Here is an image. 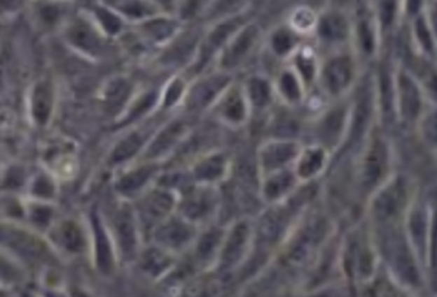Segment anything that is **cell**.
Listing matches in <instances>:
<instances>
[{
    "mask_svg": "<svg viewBox=\"0 0 437 297\" xmlns=\"http://www.w3.org/2000/svg\"><path fill=\"white\" fill-rule=\"evenodd\" d=\"M384 254L389 272L395 282L408 290H417L423 286L421 261L418 259L405 232L396 229V226L382 229Z\"/></svg>",
    "mask_w": 437,
    "mask_h": 297,
    "instance_id": "1",
    "label": "cell"
},
{
    "mask_svg": "<svg viewBox=\"0 0 437 297\" xmlns=\"http://www.w3.org/2000/svg\"><path fill=\"white\" fill-rule=\"evenodd\" d=\"M248 21L249 18L247 17V13L242 10L234 15L218 18L208 30L204 31L199 41L195 58L188 66L193 76H199L207 72L211 63L216 61L230 38Z\"/></svg>",
    "mask_w": 437,
    "mask_h": 297,
    "instance_id": "2",
    "label": "cell"
},
{
    "mask_svg": "<svg viewBox=\"0 0 437 297\" xmlns=\"http://www.w3.org/2000/svg\"><path fill=\"white\" fill-rule=\"evenodd\" d=\"M409 206V186L407 180L394 175L386 178L377 187L370 201V215L382 229L396 226L400 217Z\"/></svg>",
    "mask_w": 437,
    "mask_h": 297,
    "instance_id": "3",
    "label": "cell"
},
{
    "mask_svg": "<svg viewBox=\"0 0 437 297\" xmlns=\"http://www.w3.org/2000/svg\"><path fill=\"white\" fill-rule=\"evenodd\" d=\"M317 81L328 96L340 98L347 94L358 81L355 54L345 49L333 52L319 63Z\"/></svg>",
    "mask_w": 437,
    "mask_h": 297,
    "instance_id": "4",
    "label": "cell"
},
{
    "mask_svg": "<svg viewBox=\"0 0 437 297\" xmlns=\"http://www.w3.org/2000/svg\"><path fill=\"white\" fill-rule=\"evenodd\" d=\"M353 103L349 106L347 129L345 138L347 145H355L362 141L370 129L377 107L376 77L367 73L362 80L356 81Z\"/></svg>",
    "mask_w": 437,
    "mask_h": 297,
    "instance_id": "5",
    "label": "cell"
},
{
    "mask_svg": "<svg viewBox=\"0 0 437 297\" xmlns=\"http://www.w3.org/2000/svg\"><path fill=\"white\" fill-rule=\"evenodd\" d=\"M254 244V222L240 219L226 229L214 268L221 273H230L248 259Z\"/></svg>",
    "mask_w": 437,
    "mask_h": 297,
    "instance_id": "6",
    "label": "cell"
},
{
    "mask_svg": "<svg viewBox=\"0 0 437 297\" xmlns=\"http://www.w3.org/2000/svg\"><path fill=\"white\" fill-rule=\"evenodd\" d=\"M234 81V75L222 69L204 72L188 86L183 98L186 107L190 112L196 113L211 109Z\"/></svg>",
    "mask_w": 437,
    "mask_h": 297,
    "instance_id": "7",
    "label": "cell"
},
{
    "mask_svg": "<svg viewBox=\"0 0 437 297\" xmlns=\"http://www.w3.org/2000/svg\"><path fill=\"white\" fill-rule=\"evenodd\" d=\"M395 115L404 123H415L423 115L424 92L419 80L405 67L398 66L394 72Z\"/></svg>",
    "mask_w": 437,
    "mask_h": 297,
    "instance_id": "8",
    "label": "cell"
},
{
    "mask_svg": "<svg viewBox=\"0 0 437 297\" xmlns=\"http://www.w3.org/2000/svg\"><path fill=\"white\" fill-rule=\"evenodd\" d=\"M262 38V27L258 23L248 21L227 41L226 45L218 54L216 63L217 68L231 72L247 61L254 54Z\"/></svg>",
    "mask_w": 437,
    "mask_h": 297,
    "instance_id": "9",
    "label": "cell"
},
{
    "mask_svg": "<svg viewBox=\"0 0 437 297\" xmlns=\"http://www.w3.org/2000/svg\"><path fill=\"white\" fill-rule=\"evenodd\" d=\"M327 233L328 223L324 218L313 217L303 222L287 242L285 259L296 266L307 263L326 240Z\"/></svg>",
    "mask_w": 437,
    "mask_h": 297,
    "instance_id": "10",
    "label": "cell"
},
{
    "mask_svg": "<svg viewBox=\"0 0 437 297\" xmlns=\"http://www.w3.org/2000/svg\"><path fill=\"white\" fill-rule=\"evenodd\" d=\"M376 252L368 238L356 232L347 237L342 252V269L354 281H370L376 273Z\"/></svg>",
    "mask_w": 437,
    "mask_h": 297,
    "instance_id": "11",
    "label": "cell"
},
{
    "mask_svg": "<svg viewBox=\"0 0 437 297\" xmlns=\"http://www.w3.org/2000/svg\"><path fill=\"white\" fill-rule=\"evenodd\" d=\"M271 205L254 223V242L263 245V247H272L284 238L294 210H299L287 198Z\"/></svg>",
    "mask_w": 437,
    "mask_h": 297,
    "instance_id": "12",
    "label": "cell"
},
{
    "mask_svg": "<svg viewBox=\"0 0 437 297\" xmlns=\"http://www.w3.org/2000/svg\"><path fill=\"white\" fill-rule=\"evenodd\" d=\"M221 205V194L214 184L195 183L188 192L183 194L181 201L182 217L199 226L211 219L217 213Z\"/></svg>",
    "mask_w": 437,
    "mask_h": 297,
    "instance_id": "13",
    "label": "cell"
},
{
    "mask_svg": "<svg viewBox=\"0 0 437 297\" xmlns=\"http://www.w3.org/2000/svg\"><path fill=\"white\" fill-rule=\"evenodd\" d=\"M314 35L321 44L330 48L347 45L353 36V21L345 10L328 8L317 15Z\"/></svg>",
    "mask_w": 437,
    "mask_h": 297,
    "instance_id": "14",
    "label": "cell"
},
{
    "mask_svg": "<svg viewBox=\"0 0 437 297\" xmlns=\"http://www.w3.org/2000/svg\"><path fill=\"white\" fill-rule=\"evenodd\" d=\"M390 164L389 146L381 136L370 138L363 152L359 164V178L364 189L373 190L386 180Z\"/></svg>",
    "mask_w": 437,
    "mask_h": 297,
    "instance_id": "15",
    "label": "cell"
},
{
    "mask_svg": "<svg viewBox=\"0 0 437 297\" xmlns=\"http://www.w3.org/2000/svg\"><path fill=\"white\" fill-rule=\"evenodd\" d=\"M302 146L294 138H273L259 146L256 166L261 177L273 171L291 167Z\"/></svg>",
    "mask_w": 437,
    "mask_h": 297,
    "instance_id": "16",
    "label": "cell"
},
{
    "mask_svg": "<svg viewBox=\"0 0 437 297\" xmlns=\"http://www.w3.org/2000/svg\"><path fill=\"white\" fill-rule=\"evenodd\" d=\"M407 224L405 235L412 245L418 259L421 263H429V246H430L431 219L429 218V209L419 204L408 206L405 212Z\"/></svg>",
    "mask_w": 437,
    "mask_h": 297,
    "instance_id": "17",
    "label": "cell"
},
{
    "mask_svg": "<svg viewBox=\"0 0 437 297\" xmlns=\"http://www.w3.org/2000/svg\"><path fill=\"white\" fill-rule=\"evenodd\" d=\"M211 109H214L221 121L230 126H242L247 122L250 107L242 90V85L234 81Z\"/></svg>",
    "mask_w": 437,
    "mask_h": 297,
    "instance_id": "18",
    "label": "cell"
},
{
    "mask_svg": "<svg viewBox=\"0 0 437 297\" xmlns=\"http://www.w3.org/2000/svg\"><path fill=\"white\" fill-rule=\"evenodd\" d=\"M380 40L381 35L377 27L373 9L372 7H363L359 10L356 22L353 23L352 41L363 57L373 58L378 52Z\"/></svg>",
    "mask_w": 437,
    "mask_h": 297,
    "instance_id": "19",
    "label": "cell"
},
{
    "mask_svg": "<svg viewBox=\"0 0 437 297\" xmlns=\"http://www.w3.org/2000/svg\"><path fill=\"white\" fill-rule=\"evenodd\" d=\"M197 235V226L185 219L183 217H174L165 222L155 232L159 244L171 250H181L193 244Z\"/></svg>",
    "mask_w": 437,
    "mask_h": 297,
    "instance_id": "20",
    "label": "cell"
},
{
    "mask_svg": "<svg viewBox=\"0 0 437 297\" xmlns=\"http://www.w3.org/2000/svg\"><path fill=\"white\" fill-rule=\"evenodd\" d=\"M298 178L291 168H282L261 177V194L268 204L281 203L294 192Z\"/></svg>",
    "mask_w": 437,
    "mask_h": 297,
    "instance_id": "21",
    "label": "cell"
},
{
    "mask_svg": "<svg viewBox=\"0 0 437 297\" xmlns=\"http://www.w3.org/2000/svg\"><path fill=\"white\" fill-rule=\"evenodd\" d=\"M230 160L222 152L205 154L196 160L191 169V175L197 184H214L222 182L230 172Z\"/></svg>",
    "mask_w": 437,
    "mask_h": 297,
    "instance_id": "22",
    "label": "cell"
},
{
    "mask_svg": "<svg viewBox=\"0 0 437 297\" xmlns=\"http://www.w3.org/2000/svg\"><path fill=\"white\" fill-rule=\"evenodd\" d=\"M347 113L349 107L338 106L331 108L324 113L322 119L318 122V138L324 149L338 145L347 135Z\"/></svg>",
    "mask_w": 437,
    "mask_h": 297,
    "instance_id": "23",
    "label": "cell"
},
{
    "mask_svg": "<svg viewBox=\"0 0 437 297\" xmlns=\"http://www.w3.org/2000/svg\"><path fill=\"white\" fill-rule=\"evenodd\" d=\"M225 233L226 229L219 226H209L202 232H197L194 240L196 266L200 268L216 266Z\"/></svg>",
    "mask_w": 437,
    "mask_h": 297,
    "instance_id": "24",
    "label": "cell"
},
{
    "mask_svg": "<svg viewBox=\"0 0 437 297\" xmlns=\"http://www.w3.org/2000/svg\"><path fill=\"white\" fill-rule=\"evenodd\" d=\"M327 163V149L316 144L302 147L298 154L293 171L299 182H310L324 172Z\"/></svg>",
    "mask_w": 437,
    "mask_h": 297,
    "instance_id": "25",
    "label": "cell"
},
{
    "mask_svg": "<svg viewBox=\"0 0 437 297\" xmlns=\"http://www.w3.org/2000/svg\"><path fill=\"white\" fill-rule=\"evenodd\" d=\"M408 22L410 23V38L415 45V52L424 59L433 61L435 35H433V23L431 20V12L424 9V12H422L421 15H417Z\"/></svg>",
    "mask_w": 437,
    "mask_h": 297,
    "instance_id": "26",
    "label": "cell"
},
{
    "mask_svg": "<svg viewBox=\"0 0 437 297\" xmlns=\"http://www.w3.org/2000/svg\"><path fill=\"white\" fill-rule=\"evenodd\" d=\"M275 94L287 106H298L302 103L305 95V86L302 78L298 76L291 66H286L279 71V76L273 82Z\"/></svg>",
    "mask_w": 437,
    "mask_h": 297,
    "instance_id": "27",
    "label": "cell"
},
{
    "mask_svg": "<svg viewBox=\"0 0 437 297\" xmlns=\"http://www.w3.org/2000/svg\"><path fill=\"white\" fill-rule=\"evenodd\" d=\"M242 85L250 109L263 110L271 106L276 94L270 78L263 75H251Z\"/></svg>",
    "mask_w": 437,
    "mask_h": 297,
    "instance_id": "28",
    "label": "cell"
},
{
    "mask_svg": "<svg viewBox=\"0 0 437 297\" xmlns=\"http://www.w3.org/2000/svg\"><path fill=\"white\" fill-rule=\"evenodd\" d=\"M290 64L298 76L302 78L303 84L305 89H308L310 85L316 82L318 77V69H319V61L317 57L316 50L310 45L298 46V49L291 57L289 58Z\"/></svg>",
    "mask_w": 437,
    "mask_h": 297,
    "instance_id": "29",
    "label": "cell"
},
{
    "mask_svg": "<svg viewBox=\"0 0 437 297\" xmlns=\"http://www.w3.org/2000/svg\"><path fill=\"white\" fill-rule=\"evenodd\" d=\"M373 15L381 38L391 35L403 17L401 0H373Z\"/></svg>",
    "mask_w": 437,
    "mask_h": 297,
    "instance_id": "30",
    "label": "cell"
},
{
    "mask_svg": "<svg viewBox=\"0 0 437 297\" xmlns=\"http://www.w3.org/2000/svg\"><path fill=\"white\" fill-rule=\"evenodd\" d=\"M300 45V35L295 32L289 24L279 26L272 31L268 38V46L272 55L279 59H289Z\"/></svg>",
    "mask_w": 437,
    "mask_h": 297,
    "instance_id": "31",
    "label": "cell"
},
{
    "mask_svg": "<svg viewBox=\"0 0 437 297\" xmlns=\"http://www.w3.org/2000/svg\"><path fill=\"white\" fill-rule=\"evenodd\" d=\"M188 124L185 121H174L169 123L165 130L162 131L155 138V141L151 144L148 152V157L155 158L165 152L174 149L179 143H181L182 138H186L188 133Z\"/></svg>",
    "mask_w": 437,
    "mask_h": 297,
    "instance_id": "32",
    "label": "cell"
},
{
    "mask_svg": "<svg viewBox=\"0 0 437 297\" xmlns=\"http://www.w3.org/2000/svg\"><path fill=\"white\" fill-rule=\"evenodd\" d=\"M174 198L171 192L155 191L149 195L143 204V215L145 221L151 224L165 219L174 209Z\"/></svg>",
    "mask_w": 437,
    "mask_h": 297,
    "instance_id": "33",
    "label": "cell"
},
{
    "mask_svg": "<svg viewBox=\"0 0 437 297\" xmlns=\"http://www.w3.org/2000/svg\"><path fill=\"white\" fill-rule=\"evenodd\" d=\"M181 20H174L169 17H159L158 15L149 18L144 24L145 34L157 43H163L174 40L180 32L182 26Z\"/></svg>",
    "mask_w": 437,
    "mask_h": 297,
    "instance_id": "34",
    "label": "cell"
},
{
    "mask_svg": "<svg viewBox=\"0 0 437 297\" xmlns=\"http://www.w3.org/2000/svg\"><path fill=\"white\" fill-rule=\"evenodd\" d=\"M109 4H112L117 9H120L122 13L131 17V18H151L154 15H159L160 7L153 0H108Z\"/></svg>",
    "mask_w": 437,
    "mask_h": 297,
    "instance_id": "35",
    "label": "cell"
},
{
    "mask_svg": "<svg viewBox=\"0 0 437 297\" xmlns=\"http://www.w3.org/2000/svg\"><path fill=\"white\" fill-rule=\"evenodd\" d=\"M68 36L74 45L88 53H97L102 48L98 34L86 22L75 23L68 32Z\"/></svg>",
    "mask_w": 437,
    "mask_h": 297,
    "instance_id": "36",
    "label": "cell"
},
{
    "mask_svg": "<svg viewBox=\"0 0 437 297\" xmlns=\"http://www.w3.org/2000/svg\"><path fill=\"white\" fill-rule=\"evenodd\" d=\"M117 231L120 237L122 252L126 255L132 254L136 247V229L134 217L128 209H123L117 217Z\"/></svg>",
    "mask_w": 437,
    "mask_h": 297,
    "instance_id": "37",
    "label": "cell"
},
{
    "mask_svg": "<svg viewBox=\"0 0 437 297\" xmlns=\"http://www.w3.org/2000/svg\"><path fill=\"white\" fill-rule=\"evenodd\" d=\"M53 92L46 82L36 85L32 95V113L39 123H46L52 112Z\"/></svg>",
    "mask_w": 437,
    "mask_h": 297,
    "instance_id": "38",
    "label": "cell"
},
{
    "mask_svg": "<svg viewBox=\"0 0 437 297\" xmlns=\"http://www.w3.org/2000/svg\"><path fill=\"white\" fill-rule=\"evenodd\" d=\"M92 224H94V231H95V237H97V261H98V267L103 273H111L112 268H113V256H112V250H111V245L106 238V235L103 231V227L100 224V221L97 215L92 217Z\"/></svg>",
    "mask_w": 437,
    "mask_h": 297,
    "instance_id": "39",
    "label": "cell"
},
{
    "mask_svg": "<svg viewBox=\"0 0 437 297\" xmlns=\"http://www.w3.org/2000/svg\"><path fill=\"white\" fill-rule=\"evenodd\" d=\"M317 12L307 6L295 8L289 20V26L298 32L300 36L314 31L317 22Z\"/></svg>",
    "mask_w": 437,
    "mask_h": 297,
    "instance_id": "40",
    "label": "cell"
},
{
    "mask_svg": "<svg viewBox=\"0 0 437 297\" xmlns=\"http://www.w3.org/2000/svg\"><path fill=\"white\" fill-rule=\"evenodd\" d=\"M154 172H155V166H145V167L139 168L137 171L125 175L117 187L122 192H132V191L139 190L149 181V178Z\"/></svg>",
    "mask_w": 437,
    "mask_h": 297,
    "instance_id": "41",
    "label": "cell"
},
{
    "mask_svg": "<svg viewBox=\"0 0 437 297\" xmlns=\"http://www.w3.org/2000/svg\"><path fill=\"white\" fill-rule=\"evenodd\" d=\"M171 266V259L166 254L157 249H151L144 255L143 268L151 275H159Z\"/></svg>",
    "mask_w": 437,
    "mask_h": 297,
    "instance_id": "42",
    "label": "cell"
},
{
    "mask_svg": "<svg viewBox=\"0 0 437 297\" xmlns=\"http://www.w3.org/2000/svg\"><path fill=\"white\" fill-rule=\"evenodd\" d=\"M143 145V138L139 133H132L121 141L116 147L112 159L113 161H123L134 157Z\"/></svg>",
    "mask_w": 437,
    "mask_h": 297,
    "instance_id": "43",
    "label": "cell"
},
{
    "mask_svg": "<svg viewBox=\"0 0 437 297\" xmlns=\"http://www.w3.org/2000/svg\"><path fill=\"white\" fill-rule=\"evenodd\" d=\"M131 86L126 80H116L109 85L106 90V101L109 107L117 108L122 106L130 95Z\"/></svg>",
    "mask_w": 437,
    "mask_h": 297,
    "instance_id": "44",
    "label": "cell"
},
{
    "mask_svg": "<svg viewBox=\"0 0 437 297\" xmlns=\"http://www.w3.org/2000/svg\"><path fill=\"white\" fill-rule=\"evenodd\" d=\"M62 244L71 252H80L83 247V238L80 229L74 223H66L61 229Z\"/></svg>",
    "mask_w": 437,
    "mask_h": 297,
    "instance_id": "45",
    "label": "cell"
},
{
    "mask_svg": "<svg viewBox=\"0 0 437 297\" xmlns=\"http://www.w3.org/2000/svg\"><path fill=\"white\" fill-rule=\"evenodd\" d=\"M188 90V85L186 81L182 77H176L169 85L167 86L166 92H165V101L163 106L166 108H171L176 106L180 100L185 98V94Z\"/></svg>",
    "mask_w": 437,
    "mask_h": 297,
    "instance_id": "46",
    "label": "cell"
},
{
    "mask_svg": "<svg viewBox=\"0 0 437 297\" xmlns=\"http://www.w3.org/2000/svg\"><path fill=\"white\" fill-rule=\"evenodd\" d=\"M429 0H401V8H403V17L410 21L418 15L424 12L427 7Z\"/></svg>",
    "mask_w": 437,
    "mask_h": 297,
    "instance_id": "47",
    "label": "cell"
},
{
    "mask_svg": "<svg viewBox=\"0 0 437 297\" xmlns=\"http://www.w3.org/2000/svg\"><path fill=\"white\" fill-rule=\"evenodd\" d=\"M97 13H98L99 20L100 22L103 23L104 29H106L109 34H117L118 31L121 30V21L112 15L111 12H108L106 9H97Z\"/></svg>",
    "mask_w": 437,
    "mask_h": 297,
    "instance_id": "48",
    "label": "cell"
},
{
    "mask_svg": "<svg viewBox=\"0 0 437 297\" xmlns=\"http://www.w3.org/2000/svg\"><path fill=\"white\" fill-rule=\"evenodd\" d=\"M34 191L40 196H52L53 195V186L46 178H39L35 183Z\"/></svg>",
    "mask_w": 437,
    "mask_h": 297,
    "instance_id": "49",
    "label": "cell"
},
{
    "mask_svg": "<svg viewBox=\"0 0 437 297\" xmlns=\"http://www.w3.org/2000/svg\"><path fill=\"white\" fill-rule=\"evenodd\" d=\"M26 0H0V12H15L22 7Z\"/></svg>",
    "mask_w": 437,
    "mask_h": 297,
    "instance_id": "50",
    "label": "cell"
},
{
    "mask_svg": "<svg viewBox=\"0 0 437 297\" xmlns=\"http://www.w3.org/2000/svg\"><path fill=\"white\" fill-rule=\"evenodd\" d=\"M40 13H41V17L46 20V22L52 23L58 18L60 10L57 9V7H53V6H46V7L41 8Z\"/></svg>",
    "mask_w": 437,
    "mask_h": 297,
    "instance_id": "51",
    "label": "cell"
},
{
    "mask_svg": "<svg viewBox=\"0 0 437 297\" xmlns=\"http://www.w3.org/2000/svg\"><path fill=\"white\" fill-rule=\"evenodd\" d=\"M50 218V210L46 208H39L34 212V219L39 224H46Z\"/></svg>",
    "mask_w": 437,
    "mask_h": 297,
    "instance_id": "52",
    "label": "cell"
},
{
    "mask_svg": "<svg viewBox=\"0 0 437 297\" xmlns=\"http://www.w3.org/2000/svg\"><path fill=\"white\" fill-rule=\"evenodd\" d=\"M13 278V269L6 261L0 259V278Z\"/></svg>",
    "mask_w": 437,
    "mask_h": 297,
    "instance_id": "53",
    "label": "cell"
},
{
    "mask_svg": "<svg viewBox=\"0 0 437 297\" xmlns=\"http://www.w3.org/2000/svg\"><path fill=\"white\" fill-rule=\"evenodd\" d=\"M4 240V233H3V231H0V241H3Z\"/></svg>",
    "mask_w": 437,
    "mask_h": 297,
    "instance_id": "54",
    "label": "cell"
}]
</instances>
